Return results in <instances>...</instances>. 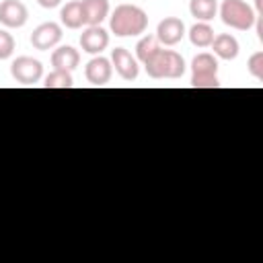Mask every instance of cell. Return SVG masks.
<instances>
[{"label": "cell", "instance_id": "6da1fadb", "mask_svg": "<svg viewBox=\"0 0 263 263\" xmlns=\"http://www.w3.org/2000/svg\"><path fill=\"white\" fill-rule=\"evenodd\" d=\"M111 31L117 37H134V35H142L148 27V14L134 4H119L113 14H111V23H109Z\"/></svg>", "mask_w": 263, "mask_h": 263}, {"label": "cell", "instance_id": "7a4b0ae2", "mask_svg": "<svg viewBox=\"0 0 263 263\" xmlns=\"http://www.w3.org/2000/svg\"><path fill=\"white\" fill-rule=\"evenodd\" d=\"M146 74L154 80L160 78H181L185 74V60L173 49H158L144 62Z\"/></svg>", "mask_w": 263, "mask_h": 263}, {"label": "cell", "instance_id": "3957f363", "mask_svg": "<svg viewBox=\"0 0 263 263\" xmlns=\"http://www.w3.org/2000/svg\"><path fill=\"white\" fill-rule=\"evenodd\" d=\"M220 16L224 25L236 31H249L257 21V12L245 0H224L220 4Z\"/></svg>", "mask_w": 263, "mask_h": 263}, {"label": "cell", "instance_id": "277c9868", "mask_svg": "<svg viewBox=\"0 0 263 263\" xmlns=\"http://www.w3.org/2000/svg\"><path fill=\"white\" fill-rule=\"evenodd\" d=\"M10 74L16 82L21 84H35L41 80L43 76V66L39 60L29 58V55H21L10 64Z\"/></svg>", "mask_w": 263, "mask_h": 263}, {"label": "cell", "instance_id": "5b68a950", "mask_svg": "<svg viewBox=\"0 0 263 263\" xmlns=\"http://www.w3.org/2000/svg\"><path fill=\"white\" fill-rule=\"evenodd\" d=\"M62 39V27L58 23H41L33 33H31V45L39 51L51 49L60 43Z\"/></svg>", "mask_w": 263, "mask_h": 263}, {"label": "cell", "instance_id": "8992f818", "mask_svg": "<svg viewBox=\"0 0 263 263\" xmlns=\"http://www.w3.org/2000/svg\"><path fill=\"white\" fill-rule=\"evenodd\" d=\"M111 66H113L115 72H117L123 80H127V82L136 80L138 74H140V66H138L136 58H134L125 47H115V49L111 51Z\"/></svg>", "mask_w": 263, "mask_h": 263}, {"label": "cell", "instance_id": "52a82bcc", "mask_svg": "<svg viewBox=\"0 0 263 263\" xmlns=\"http://www.w3.org/2000/svg\"><path fill=\"white\" fill-rule=\"evenodd\" d=\"M29 10L21 0H2L0 2V23L8 29H18L27 23Z\"/></svg>", "mask_w": 263, "mask_h": 263}, {"label": "cell", "instance_id": "ba28073f", "mask_svg": "<svg viewBox=\"0 0 263 263\" xmlns=\"http://www.w3.org/2000/svg\"><path fill=\"white\" fill-rule=\"evenodd\" d=\"M185 35V23L177 16H166L156 27V39L162 45H177Z\"/></svg>", "mask_w": 263, "mask_h": 263}, {"label": "cell", "instance_id": "9c48e42d", "mask_svg": "<svg viewBox=\"0 0 263 263\" xmlns=\"http://www.w3.org/2000/svg\"><path fill=\"white\" fill-rule=\"evenodd\" d=\"M107 45H109V33H107L101 25L86 27V29L82 31V35H80V47H82V51H86V53L99 55Z\"/></svg>", "mask_w": 263, "mask_h": 263}, {"label": "cell", "instance_id": "30bf717a", "mask_svg": "<svg viewBox=\"0 0 263 263\" xmlns=\"http://www.w3.org/2000/svg\"><path fill=\"white\" fill-rule=\"evenodd\" d=\"M111 74H113V66H111V62H109L107 58H103V55L92 58V60L86 64V68H84V76H86V80H88L92 86H103V84H107V82L111 80Z\"/></svg>", "mask_w": 263, "mask_h": 263}, {"label": "cell", "instance_id": "8fae6325", "mask_svg": "<svg viewBox=\"0 0 263 263\" xmlns=\"http://www.w3.org/2000/svg\"><path fill=\"white\" fill-rule=\"evenodd\" d=\"M78 64H80V53H78V49H74L70 45H62V47L53 49V53H51V66L55 70L72 72L74 68H78Z\"/></svg>", "mask_w": 263, "mask_h": 263}, {"label": "cell", "instance_id": "7c38bea8", "mask_svg": "<svg viewBox=\"0 0 263 263\" xmlns=\"http://www.w3.org/2000/svg\"><path fill=\"white\" fill-rule=\"evenodd\" d=\"M84 25H101L109 14V0H82Z\"/></svg>", "mask_w": 263, "mask_h": 263}, {"label": "cell", "instance_id": "4fadbf2b", "mask_svg": "<svg viewBox=\"0 0 263 263\" xmlns=\"http://www.w3.org/2000/svg\"><path fill=\"white\" fill-rule=\"evenodd\" d=\"M212 49H214V55H218L220 60H234L236 55H238V41H236V37H232V35H228V33H220V35H216L214 37V41H212Z\"/></svg>", "mask_w": 263, "mask_h": 263}, {"label": "cell", "instance_id": "5bb4252c", "mask_svg": "<svg viewBox=\"0 0 263 263\" xmlns=\"http://www.w3.org/2000/svg\"><path fill=\"white\" fill-rule=\"evenodd\" d=\"M60 21L68 29H80L84 25V14H82V0H72L66 2L60 10Z\"/></svg>", "mask_w": 263, "mask_h": 263}, {"label": "cell", "instance_id": "9a60e30c", "mask_svg": "<svg viewBox=\"0 0 263 263\" xmlns=\"http://www.w3.org/2000/svg\"><path fill=\"white\" fill-rule=\"evenodd\" d=\"M210 74H218V60L212 53L201 51L191 62V76H210Z\"/></svg>", "mask_w": 263, "mask_h": 263}, {"label": "cell", "instance_id": "2e32d148", "mask_svg": "<svg viewBox=\"0 0 263 263\" xmlns=\"http://www.w3.org/2000/svg\"><path fill=\"white\" fill-rule=\"evenodd\" d=\"M189 12L199 23H208L218 12V0H191L189 2Z\"/></svg>", "mask_w": 263, "mask_h": 263}, {"label": "cell", "instance_id": "e0dca14e", "mask_svg": "<svg viewBox=\"0 0 263 263\" xmlns=\"http://www.w3.org/2000/svg\"><path fill=\"white\" fill-rule=\"evenodd\" d=\"M214 29L208 25V23H195L191 29H189V39L195 47H210L212 41H214Z\"/></svg>", "mask_w": 263, "mask_h": 263}, {"label": "cell", "instance_id": "ac0fdd59", "mask_svg": "<svg viewBox=\"0 0 263 263\" xmlns=\"http://www.w3.org/2000/svg\"><path fill=\"white\" fill-rule=\"evenodd\" d=\"M72 84H74L72 74L68 70H55V68L45 76V82H43L45 88H72Z\"/></svg>", "mask_w": 263, "mask_h": 263}, {"label": "cell", "instance_id": "d6986e66", "mask_svg": "<svg viewBox=\"0 0 263 263\" xmlns=\"http://www.w3.org/2000/svg\"><path fill=\"white\" fill-rule=\"evenodd\" d=\"M158 49H160V43H158L156 35H146V37H142V39L138 41V45H136V55H138V60L144 64V62H146L150 55H154Z\"/></svg>", "mask_w": 263, "mask_h": 263}, {"label": "cell", "instance_id": "ffe728a7", "mask_svg": "<svg viewBox=\"0 0 263 263\" xmlns=\"http://www.w3.org/2000/svg\"><path fill=\"white\" fill-rule=\"evenodd\" d=\"M249 72L253 74V78H257L259 82H263V51H255L249 62H247Z\"/></svg>", "mask_w": 263, "mask_h": 263}, {"label": "cell", "instance_id": "44dd1931", "mask_svg": "<svg viewBox=\"0 0 263 263\" xmlns=\"http://www.w3.org/2000/svg\"><path fill=\"white\" fill-rule=\"evenodd\" d=\"M12 53H14V37L8 31L0 29V60H8Z\"/></svg>", "mask_w": 263, "mask_h": 263}, {"label": "cell", "instance_id": "7402d4cb", "mask_svg": "<svg viewBox=\"0 0 263 263\" xmlns=\"http://www.w3.org/2000/svg\"><path fill=\"white\" fill-rule=\"evenodd\" d=\"M191 86L193 88H218L220 80L218 74H210V76H191Z\"/></svg>", "mask_w": 263, "mask_h": 263}, {"label": "cell", "instance_id": "603a6c76", "mask_svg": "<svg viewBox=\"0 0 263 263\" xmlns=\"http://www.w3.org/2000/svg\"><path fill=\"white\" fill-rule=\"evenodd\" d=\"M37 2H39V6H43V8H55V6L62 4V0H37Z\"/></svg>", "mask_w": 263, "mask_h": 263}, {"label": "cell", "instance_id": "cb8c5ba5", "mask_svg": "<svg viewBox=\"0 0 263 263\" xmlns=\"http://www.w3.org/2000/svg\"><path fill=\"white\" fill-rule=\"evenodd\" d=\"M255 8H257V12H261V0H255Z\"/></svg>", "mask_w": 263, "mask_h": 263}]
</instances>
